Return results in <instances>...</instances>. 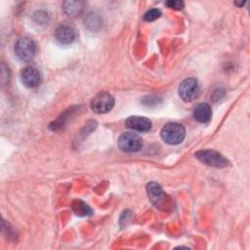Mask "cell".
I'll return each instance as SVG.
<instances>
[{
  "label": "cell",
  "instance_id": "obj_1",
  "mask_svg": "<svg viewBox=\"0 0 250 250\" xmlns=\"http://www.w3.org/2000/svg\"><path fill=\"white\" fill-rule=\"evenodd\" d=\"M161 139L168 145H178L183 142L186 136L185 127L176 122L165 124L160 132Z\"/></svg>",
  "mask_w": 250,
  "mask_h": 250
},
{
  "label": "cell",
  "instance_id": "obj_2",
  "mask_svg": "<svg viewBox=\"0 0 250 250\" xmlns=\"http://www.w3.org/2000/svg\"><path fill=\"white\" fill-rule=\"evenodd\" d=\"M15 54L22 62H30L36 53L35 42L28 37H21L15 43Z\"/></svg>",
  "mask_w": 250,
  "mask_h": 250
},
{
  "label": "cell",
  "instance_id": "obj_3",
  "mask_svg": "<svg viewBox=\"0 0 250 250\" xmlns=\"http://www.w3.org/2000/svg\"><path fill=\"white\" fill-rule=\"evenodd\" d=\"M194 155L199 161L208 166L223 168L229 164V161L225 156L212 149H201L196 151Z\"/></svg>",
  "mask_w": 250,
  "mask_h": 250
},
{
  "label": "cell",
  "instance_id": "obj_4",
  "mask_svg": "<svg viewBox=\"0 0 250 250\" xmlns=\"http://www.w3.org/2000/svg\"><path fill=\"white\" fill-rule=\"evenodd\" d=\"M118 146L125 152H136L143 147L142 138L131 132H126L120 135L118 139Z\"/></svg>",
  "mask_w": 250,
  "mask_h": 250
},
{
  "label": "cell",
  "instance_id": "obj_5",
  "mask_svg": "<svg viewBox=\"0 0 250 250\" xmlns=\"http://www.w3.org/2000/svg\"><path fill=\"white\" fill-rule=\"evenodd\" d=\"M114 98L106 92L97 94L91 101V108L94 112L102 114L106 113L114 106Z\"/></svg>",
  "mask_w": 250,
  "mask_h": 250
},
{
  "label": "cell",
  "instance_id": "obj_6",
  "mask_svg": "<svg viewBox=\"0 0 250 250\" xmlns=\"http://www.w3.org/2000/svg\"><path fill=\"white\" fill-rule=\"evenodd\" d=\"M199 91L198 81L193 77L186 78L179 86V96L185 102H191L195 99Z\"/></svg>",
  "mask_w": 250,
  "mask_h": 250
},
{
  "label": "cell",
  "instance_id": "obj_7",
  "mask_svg": "<svg viewBox=\"0 0 250 250\" xmlns=\"http://www.w3.org/2000/svg\"><path fill=\"white\" fill-rule=\"evenodd\" d=\"M146 192H147L149 200L152 202V204L155 207L160 208L161 206H163L166 203V199H167L166 194L157 183L151 182V183L147 184Z\"/></svg>",
  "mask_w": 250,
  "mask_h": 250
},
{
  "label": "cell",
  "instance_id": "obj_8",
  "mask_svg": "<svg viewBox=\"0 0 250 250\" xmlns=\"http://www.w3.org/2000/svg\"><path fill=\"white\" fill-rule=\"evenodd\" d=\"M22 84L27 88H35L41 82L40 71L34 66H27L22 69L21 73Z\"/></svg>",
  "mask_w": 250,
  "mask_h": 250
},
{
  "label": "cell",
  "instance_id": "obj_9",
  "mask_svg": "<svg viewBox=\"0 0 250 250\" xmlns=\"http://www.w3.org/2000/svg\"><path fill=\"white\" fill-rule=\"evenodd\" d=\"M55 37L57 41L62 45H68L75 40V29L68 24H61L55 31Z\"/></svg>",
  "mask_w": 250,
  "mask_h": 250
},
{
  "label": "cell",
  "instance_id": "obj_10",
  "mask_svg": "<svg viewBox=\"0 0 250 250\" xmlns=\"http://www.w3.org/2000/svg\"><path fill=\"white\" fill-rule=\"evenodd\" d=\"M125 125L135 131L138 132H147L151 128V121L144 116H130L126 119Z\"/></svg>",
  "mask_w": 250,
  "mask_h": 250
},
{
  "label": "cell",
  "instance_id": "obj_11",
  "mask_svg": "<svg viewBox=\"0 0 250 250\" xmlns=\"http://www.w3.org/2000/svg\"><path fill=\"white\" fill-rule=\"evenodd\" d=\"M211 116H212V110H211V106L208 104L206 103L198 104L194 107L193 117L196 121L200 123H207L211 120Z\"/></svg>",
  "mask_w": 250,
  "mask_h": 250
},
{
  "label": "cell",
  "instance_id": "obj_12",
  "mask_svg": "<svg viewBox=\"0 0 250 250\" xmlns=\"http://www.w3.org/2000/svg\"><path fill=\"white\" fill-rule=\"evenodd\" d=\"M63 12L69 17H77L79 16L84 9L83 1H64L62 3Z\"/></svg>",
  "mask_w": 250,
  "mask_h": 250
},
{
  "label": "cell",
  "instance_id": "obj_13",
  "mask_svg": "<svg viewBox=\"0 0 250 250\" xmlns=\"http://www.w3.org/2000/svg\"><path fill=\"white\" fill-rule=\"evenodd\" d=\"M85 25L92 30H97L102 25V19L100 15L96 13H90L85 19Z\"/></svg>",
  "mask_w": 250,
  "mask_h": 250
},
{
  "label": "cell",
  "instance_id": "obj_14",
  "mask_svg": "<svg viewBox=\"0 0 250 250\" xmlns=\"http://www.w3.org/2000/svg\"><path fill=\"white\" fill-rule=\"evenodd\" d=\"M73 210L78 215H88L91 213V209L84 202L81 201L73 204Z\"/></svg>",
  "mask_w": 250,
  "mask_h": 250
},
{
  "label": "cell",
  "instance_id": "obj_15",
  "mask_svg": "<svg viewBox=\"0 0 250 250\" xmlns=\"http://www.w3.org/2000/svg\"><path fill=\"white\" fill-rule=\"evenodd\" d=\"M161 16V11L158 9H151L149 11H147L145 15H144V20L146 21H152L156 19H158Z\"/></svg>",
  "mask_w": 250,
  "mask_h": 250
},
{
  "label": "cell",
  "instance_id": "obj_16",
  "mask_svg": "<svg viewBox=\"0 0 250 250\" xmlns=\"http://www.w3.org/2000/svg\"><path fill=\"white\" fill-rule=\"evenodd\" d=\"M166 5L169 8H173L175 10H181L184 7V2L180 0H170L166 2Z\"/></svg>",
  "mask_w": 250,
  "mask_h": 250
},
{
  "label": "cell",
  "instance_id": "obj_17",
  "mask_svg": "<svg viewBox=\"0 0 250 250\" xmlns=\"http://www.w3.org/2000/svg\"><path fill=\"white\" fill-rule=\"evenodd\" d=\"M244 3H245V2H243V1H242V2H241V1H240V2H235V3H234V4H235V5H237V6H239V7H240V6H242V5H243V4H244Z\"/></svg>",
  "mask_w": 250,
  "mask_h": 250
}]
</instances>
